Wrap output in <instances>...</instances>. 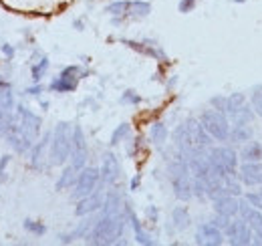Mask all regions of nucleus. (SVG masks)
<instances>
[{
  "label": "nucleus",
  "mask_w": 262,
  "mask_h": 246,
  "mask_svg": "<svg viewBox=\"0 0 262 246\" xmlns=\"http://www.w3.org/2000/svg\"><path fill=\"white\" fill-rule=\"evenodd\" d=\"M173 139H176V146L180 150V154H184L186 157L194 154L204 152L206 148L212 146V135L206 131V127L202 125L200 119H188L186 123H182L176 131H173Z\"/></svg>",
  "instance_id": "f257e3e1"
},
{
  "label": "nucleus",
  "mask_w": 262,
  "mask_h": 246,
  "mask_svg": "<svg viewBox=\"0 0 262 246\" xmlns=\"http://www.w3.org/2000/svg\"><path fill=\"white\" fill-rule=\"evenodd\" d=\"M129 218L123 212H117V214H103L95 222L93 230L89 232L87 236V242L91 244H115L119 242V238L123 236V230H125V222Z\"/></svg>",
  "instance_id": "f03ea898"
},
{
  "label": "nucleus",
  "mask_w": 262,
  "mask_h": 246,
  "mask_svg": "<svg viewBox=\"0 0 262 246\" xmlns=\"http://www.w3.org/2000/svg\"><path fill=\"white\" fill-rule=\"evenodd\" d=\"M169 180H171V188L178 200L188 202L190 198H194V176L190 170V161L184 154H178L171 159Z\"/></svg>",
  "instance_id": "7ed1b4c3"
},
{
  "label": "nucleus",
  "mask_w": 262,
  "mask_h": 246,
  "mask_svg": "<svg viewBox=\"0 0 262 246\" xmlns=\"http://www.w3.org/2000/svg\"><path fill=\"white\" fill-rule=\"evenodd\" d=\"M71 148H73V127L71 123L61 121L51 135V154H49L51 163L63 166L71 157Z\"/></svg>",
  "instance_id": "20e7f679"
},
{
  "label": "nucleus",
  "mask_w": 262,
  "mask_h": 246,
  "mask_svg": "<svg viewBox=\"0 0 262 246\" xmlns=\"http://www.w3.org/2000/svg\"><path fill=\"white\" fill-rule=\"evenodd\" d=\"M200 121L206 127V131L216 139V141H226L230 137V117L224 111H218V109H206L202 111L200 115Z\"/></svg>",
  "instance_id": "39448f33"
},
{
  "label": "nucleus",
  "mask_w": 262,
  "mask_h": 246,
  "mask_svg": "<svg viewBox=\"0 0 262 246\" xmlns=\"http://www.w3.org/2000/svg\"><path fill=\"white\" fill-rule=\"evenodd\" d=\"M208 157H210V163H212L214 172L220 174L222 178H226L228 174L238 176V159H240V155L236 154L232 148H228V146L212 148Z\"/></svg>",
  "instance_id": "423d86ee"
},
{
  "label": "nucleus",
  "mask_w": 262,
  "mask_h": 246,
  "mask_svg": "<svg viewBox=\"0 0 262 246\" xmlns=\"http://www.w3.org/2000/svg\"><path fill=\"white\" fill-rule=\"evenodd\" d=\"M224 234H226V238H228V242L232 246H246L252 244L254 230H252V226L244 218L236 216V218L230 220L228 228L224 230Z\"/></svg>",
  "instance_id": "0eeeda50"
},
{
  "label": "nucleus",
  "mask_w": 262,
  "mask_h": 246,
  "mask_svg": "<svg viewBox=\"0 0 262 246\" xmlns=\"http://www.w3.org/2000/svg\"><path fill=\"white\" fill-rule=\"evenodd\" d=\"M99 180H101V170H97V168H83V170H79V176H77V182H75V190H73V198L81 200V198L93 194L97 190Z\"/></svg>",
  "instance_id": "6e6552de"
},
{
  "label": "nucleus",
  "mask_w": 262,
  "mask_h": 246,
  "mask_svg": "<svg viewBox=\"0 0 262 246\" xmlns=\"http://www.w3.org/2000/svg\"><path fill=\"white\" fill-rule=\"evenodd\" d=\"M12 125L18 127L20 131H25V133H27L31 139H34V141H36V137H38V133H40V117L34 115L29 107H23V105L16 107V115H14Z\"/></svg>",
  "instance_id": "1a4fd4ad"
},
{
  "label": "nucleus",
  "mask_w": 262,
  "mask_h": 246,
  "mask_svg": "<svg viewBox=\"0 0 262 246\" xmlns=\"http://www.w3.org/2000/svg\"><path fill=\"white\" fill-rule=\"evenodd\" d=\"M87 139H85V133L81 129V125H73V148H71V163L77 168V170H83L85 163H87Z\"/></svg>",
  "instance_id": "9d476101"
},
{
  "label": "nucleus",
  "mask_w": 262,
  "mask_h": 246,
  "mask_svg": "<svg viewBox=\"0 0 262 246\" xmlns=\"http://www.w3.org/2000/svg\"><path fill=\"white\" fill-rule=\"evenodd\" d=\"M79 79H81V69L75 67V65H71V67L63 69V73L57 79H53V83H51L49 89L55 93H71L77 89Z\"/></svg>",
  "instance_id": "9b49d317"
},
{
  "label": "nucleus",
  "mask_w": 262,
  "mask_h": 246,
  "mask_svg": "<svg viewBox=\"0 0 262 246\" xmlns=\"http://www.w3.org/2000/svg\"><path fill=\"white\" fill-rule=\"evenodd\" d=\"M196 244L200 246H220L224 244V232L220 228H216L212 222H204L200 224L196 232Z\"/></svg>",
  "instance_id": "f8f14e48"
},
{
  "label": "nucleus",
  "mask_w": 262,
  "mask_h": 246,
  "mask_svg": "<svg viewBox=\"0 0 262 246\" xmlns=\"http://www.w3.org/2000/svg\"><path fill=\"white\" fill-rule=\"evenodd\" d=\"M240 182L248 188L252 186H262V161H242L238 168Z\"/></svg>",
  "instance_id": "ddd939ff"
},
{
  "label": "nucleus",
  "mask_w": 262,
  "mask_h": 246,
  "mask_svg": "<svg viewBox=\"0 0 262 246\" xmlns=\"http://www.w3.org/2000/svg\"><path fill=\"white\" fill-rule=\"evenodd\" d=\"M6 141L12 146V150L14 152H18V154H27V152H31L34 146V139H31L25 131H20L18 127H10V131L6 133Z\"/></svg>",
  "instance_id": "4468645a"
},
{
  "label": "nucleus",
  "mask_w": 262,
  "mask_h": 246,
  "mask_svg": "<svg viewBox=\"0 0 262 246\" xmlns=\"http://www.w3.org/2000/svg\"><path fill=\"white\" fill-rule=\"evenodd\" d=\"M99 208H103V196H101V192L95 190L93 194H89V196L79 200V204L75 208V214L85 218V216H91L93 212H97Z\"/></svg>",
  "instance_id": "2eb2a0df"
},
{
  "label": "nucleus",
  "mask_w": 262,
  "mask_h": 246,
  "mask_svg": "<svg viewBox=\"0 0 262 246\" xmlns=\"http://www.w3.org/2000/svg\"><path fill=\"white\" fill-rule=\"evenodd\" d=\"M119 178V161L113 154L103 155V166H101V182L103 184H115Z\"/></svg>",
  "instance_id": "dca6fc26"
},
{
  "label": "nucleus",
  "mask_w": 262,
  "mask_h": 246,
  "mask_svg": "<svg viewBox=\"0 0 262 246\" xmlns=\"http://www.w3.org/2000/svg\"><path fill=\"white\" fill-rule=\"evenodd\" d=\"M214 212L216 214L228 216V218L240 216V198H236V196H224V198L214 200Z\"/></svg>",
  "instance_id": "f3484780"
},
{
  "label": "nucleus",
  "mask_w": 262,
  "mask_h": 246,
  "mask_svg": "<svg viewBox=\"0 0 262 246\" xmlns=\"http://www.w3.org/2000/svg\"><path fill=\"white\" fill-rule=\"evenodd\" d=\"M47 150H51V133H47L36 146H33V154H31V166L34 170H42L45 168V154Z\"/></svg>",
  "instance_id": "a211bd4d"
},
{
  "label": "nucleus",
  "mask_w": 262,
  "mask_h": 246,
  "mask_svg": "<svg viewBox=\"0 0 262 246\" xmlns=\"http://www.w3.org/2000/svg\"><path fill=\"white\" fill-rule=\"evenodd\" d=\"M240 218H244L252 226V230H256L262 222V210L254 208L246 198H240Z\"/></svg>",
  "instance_id": "6ab92c4d"
},
{
  "label": "nucleus",
  "mask_w": 262,
  "mask_h": 246,
  "mask_svg": "<svg viewBox=\"0 0 262 246\" xmlns=\"http://www.w3.org/2000/svg\"><path fill=\"white\" fill-rule=\"evenodd\" d=\"M230 141L234 144H246L252 139V127L250 123H232L230 127Z\"/></svg>",
  "instance_id": "aec40b11"
},
{
  "label": "nucleus",
  "mask_w": 262,
  "mask_h": 246,
  "mask_svg": "<svg viewBox=\"0 0 262 246\" xmlns=\"http://www.w3.org/2000/svg\"><path fill=\"white\" fill-rule=\"evenodd\" d=\"M125 214H127V218H129L131 226H133V232H135V240L139 242V244L143 246H151L156 244V240H151L145 232H143V228H141V224H139V220H137V216H135V212L131 210V206H125Z\"/></svg>",
  "instance_id": "412c9836"
},
{
  "label": "nucleus",
  "mask_w": 262,
  "mask_h": 246,
  "mask_svg": "<svg viewBox=\"0 0 262 246\" xmlns=\"http://www.w3.org/2000/svg\"><path fill=\"white\" fill-rule=\"evenodd\" d=\"M238 155H240L242 161H262V144L250 139V141L244 144V148L240 150Z\"/></svg>",
  "instance_id": "4be33fe9"
},
{
  "label": "nucleus",
  "mask_w": 262,
  "mask_h": 246,
  "mask_svg": "<svg viewBox=\"0 0 262 246\" xmlns=\"http://www.w3.org/2000/svg\"><path fill=\"white\" fill-rule=\"evenodd\" d=\"M77 176H79V170L71 163L63 170V174L59 176L57 180V190L63 192V190H69V188H75V182H77Z\"/></svg>",
  "instance_id": "5701e85b"
},
{
  "label": "nucleus",
  "mask_w": 262,
  "mask_h": 246,
  "mask_svg": "<svg viewBox=\"0 0 262 246\" xmlns=\"http://www.w3.org/2000/svg\"><path fill=\"white\" fill-rule=\"evenodd\" d=\"M171 222L178 230H186L190 224H192V218H190V212L186 206H176L171 210Z\"/></svg>",
  "instance_id": "b1692460"
},
{
  "label": "nucleus",
  "mask_w": 262,
  "mask_h": 246,
  "mask_svg": "<svg viewBox=\"0 0 262 246\" xmlns=\"http://www.w3.org/2000/svg\"><path fill=\"white\" fill-rule=\"evenodd\" d=\"M254 109H252V105H242V107H238L236 111H232L228 117L232 123H252V119H254Z\"/></svg>",
  "instance_id": "393cba45"
},
{
  "label": "nucleus",
  "mask_w": 262,
  "mask_h": 246,
  "mask_svg": "<svg viewBox=\"0 0 262 246\" xmlns=\"http://www.w3.org/2000/svg\"><path fill=\"white\" fill-rule=\"evenodd\" d=\"M121 212V198L117 192H109L103 200V214H117Z\"/></svg>",
  "instance_id": "a878e982"
},
{
  "label": "nucleus",
  "mask_w": 262,
  "mask_h": 246,
  "mask_svg": "<svg viewBox=\"0 0 262 246\" xmlns=\"http://www.w3.org/2000/svg\"><path fill=\"white\" fill-rule=\"evenodd\" d=\"M151 12V4L149 2H143V0H133L129 2V8H127V14L133 18H143Z\"/></svg>",
  "instance_id": "bb28decb"
},
{
  "label": "nucleus",
  "mask_w": 262,
  "mask_h": 246,
  "mask_svg": "<svg viewBox=\"0 0 262 246\" xmlns=\"http://www.w3.org/2000/svg\"><path fill=\"white\" fill-rule=\"evenodd\" d=\"M149 139H151L156 146L165 144V139H167V127H165L164 123L158 121L151 125V129H149Z\"/></svg>",
  "instance_id": "cd10ccee"
},
{
  "label": "nucleus",
  "mask_w": 262,
  "mask_h": 246,
  "mask_svg": "<svg viewBox=\"0 0 262 246\" xmlns=\"http://www.w3.org/2000/svg\"><path fill=\"white\" fill-rule=\"evenodd\" d=\"M12 121H14V115H12V109H6V107H0V137L10 131L12 127Z\"/></svg>",
  "instance_id": "c85d7f7f"
},
{
  "label": "nucleus",
  "mask_w": 262,
  "mask_h": 246,
  "mask_svg": "<svg viewBox=\"0 0 262 246\" xmlns=\"http://www.w3.org/2000/svg\"><path fill=\"white\" fill-rule=\"evenodd\" d=\"M123 43H125L127 47H131V49L143 53V55H149V57H156V59H165L162 51H158V49H154V47H145L143 43H133V40H123Z\"/></svg>",
  "instance_id": "c756f323"
},
{
  "label": "nucleus",
  "mask_w": 262,
  "mask_h": 246,
  "mask_svg": "<svg viewBox=\"0 0 262 246\" xmlns=\"http://www.w3.org/2000/svg\"><path fill=\"white\" fill-rule=\"evenodd\" d=\"M250 105L254 109V113L262 119V85H256L250 93Z\"/></svg>",
  "instance_id": "7c9ffc66"
},
{
  "label": "nucleus",
  "mask_w": 262,
  "mask_h": 246,
  "mask_svg": "<svg viewBox=\"0 0 262 246\" xmlns=\"http://www.w3.org/2000/svg\"><path fill=\"white\" fill-rule=\"evenodd\" d=\"M127 8H129V0H117V2H111L105 10L113 16H123V14H127Z\"/></svg>",
  "instance_id": "2f4dec72"
},
{
  "label": "nucleus",
  "mask_w": 262,
  "mask_h": 246,
  "mask_svg": "<svg viewBox=\"0 0 262 246\" xmlns=\"http://www.w3.org/2000/svg\"><path fill=\"white\" fill-rule=\"evenodd\" d=\"M246 103V95L244 93H232L228 95V107H226V115H230L232 111H236L238 107H242Z\"/></svg>",
  "instance_id": "473e14b6"
},
{
  "label": "nucleus",
  "mask_w": 262,
  "mask_h": 246,
  "mask_svg": "<svg viewBox=\"0 0 262 246\" xmlns=\"http://www.w3.org/2000/svg\"><path fill=\"white\" fill-rule=\"evenodd\" d=\"M47 69H49V59H47V57H42V59L36 63V65H33V71H31V75H33L34 83H38V81L42 79V75L47 73Z\"/></svg>",
  "instance_id": "72a5a7b5"
},
{
  "label": "nucleus",
  "mask_w": 262,
  "mask_h": 246,
  "mask_svg": "<svg viewBox=\"0 0 262 246\" xmlns=\"http://www.w3.org/2000/svg\"><path fill=\"white\" fill-rule=\"evenodd\" d=\"M129 131H131L129 123H121V125L113 131V135H111V146H117L119 141H123V139L129 135Z\"/></svg>",
  "instance_id": "f704fd0d"
},
{
  "label": "nucleus",
  "mask_w": 262,
  "mask_h": 246,
  "mask_svg": "<svg viewBox=\"0 0 262 246\" xmlns=\"http://www.w3.org/2000/svg\"><path fill=\"white\" fill-rule=\"evenodd\" d=\"M25 230H29L34 236H42L47 232V226L42 222H34V220H25Z\"/></svg>",
  "instance_id": "c9c22d12"
},
{
  "label": "nucleus",
  "mask_w": 262,
  "mask_h": 246,
  "mask_svg": "<svg viewBox=\"0 0 262 246\" xmlns=\"http://www.w3.org/2000/svg\"><path fill=\"white\" fill-rule=\"evenodd\" d=\"M210 105H212L214 109H218V111H224V113H226L228 97H226V95H214V97L210 99Z\"/></svg>",
  "instance_id": "e433bc0d"
},
{
  "label": "nucleus",
  "mask_w": 262,
  "mask_h": 246,
  "mask_svg": "<svg viewBox=\"0 0 262 246\" xmlns=\"http://www.w3.org/2000/svg\"><path fill=\"white\" fill-rule=\"evenodd\" d=\"M244 198L254 206V208H258L262 210V188L260 190H254V192H248V194H244Z\"/></svg>",
  "instance_id": "4c0bfd02"
},
{
  "label": "nucleus",
  "mask_w": 262,
  "mask_h": 246,
  "mask_svg": "<svg viewBox=\"0 0 262 246\" xmlns=\"http://www.w3.org/2000/svg\"><path fill=\"white\" fill-rule=\"evenodd\" d=\"M230 220H232V218H228V216H224V214H216V216H214V218H212V220H210V222H212V224H214L216 228H220V230L224 232V230L228 228Z\"/></svg>",
  "instance_id": "58836bf2"
},
{
  "label": "nucleus",
  "mask_w": 262,
  "mask_h": 246,
  "mask_svg": "<svg viewBox=\"0 0 262 246\" xmlns=\"http://www.w3.org/2000/svg\"><path fill=\"white\" fill-rule=\"evenodd\" d=\"M121 103H131V105H137V103H141V97H139L135 91H125V93H123V97H121Z\"/></svg>",
  "instance_id": "ea45409f"
},
{
  "label": "nucleus",
  "mask_w": 262,
  "mask_h": 246,
  "mask_svg": "<svg viewBox=\"0 0 262 246\" xmlns=\"http://www.w3.org/2000/svg\"><path fill=\"white\" fill-rule=\"evenodd\" d=\"M194 6H196V0H182L178 8H180V12L188 14V12H192V10H194Z\"/></svg>",
  "instance_id": "a19ab883"
},
{
  "label": "nucleus",
  "mask_w": 262,
  "mask_h": 246,
  "mask_svg": "<svg viewBox=\"0 0 262 246\" xmlns=\"http://www.w3.org/2000/svg\"><path fill=\"white\" fill-rule=\"evenodd\" d=\"M8 161H10V155H2L0 157V180H4V168L8 166Z\"/></svg>",
  "instance_id": "79ce46f5"
},
{
  "label": "nucleus",
  "mask_w": 262,
  "mask_h": 246,
  "mask_svg": "<svg viewBox=\"0 0 262 246\" xmlns=\"http://www.w3.org/2000/svg\"><path fill=\"white\" fill-rule=\"evenodd\" d=\"M27 93H29V95H38V93H42V87H40V85H34L31 89H27Z\"/></svg>",
  "instance_id": "37998d69"
},
{
  "label": "nucleus",
  "mask_w": 262,
  "mask_h": 246,
  "mask_svg": "<svg viewBox=\"0 0 262 246\" xmlns=\"http://www.w3.org/2000/svg\"><path fill=\"white\" fill-rule=\"evenodd\" d=\"M252 244L262 246V234H258V232H254V236H252Z\"/></svg>",
  "instance_id": "c03bdc74"
},
{
  "label": "nucleus",
  "mask_w": 262,
  "mask_h": 246,
  "mask_svg": "<svg viewBox=\"0 0 262 246\" xmlns=\"http://www.w3.org/2000/svg\"><path fill=\"white\" fill-rule=\"evenodd\" d=\"M147 216H149V218H154V220H158V210H156L154 206H151V208H147Z\"/></svg>",
  "instance_id": "a18cd8bd"
},
{
  "label": "nucleus",
  "mask_w": 262,
  "mask_h": 246,
  "mask_svg": "<svg viewBox=\"0 0 262 246\" xmlns=\"http://www.w3.org/2000/svg\"><path fill=\"white\" fill-rule=\"evenodd\" d=\"M2 51H4V53H6L8 57H12V55H14V51H12V47H8V45H4V47H2Z\"/></svg>",
  "instance_id": "49530a36"
},
{
  "label": "nucleus",
  "mask_w": 262,
  "mask_h": 246,
  "mask_svg": "<svg viewBox=\"0 0 262 246\" xmlns=\"http://www.w3.org/2000/svg\"><path fill=\"white\" fill-rule=\"evenodd\" d=\"M137 186H139V176H135V178L131 180V190H137Z\"/></svg>",
  "instance_id": "de8ad7c7"
},
{
  "label": "nucleus",
  "mask_w": 262,
  "mask_h": 246,
  "mask_svg": "<svg viewBox=\"0 0 262 246\" xmlns=\"http://www.w3.org/2000/svg\"><path fill=\"white\" fill-rule=\"evenodd\" d=\"M254 232H258V234H262V222H260V224H258V228H256Z\"/></svg>",
  "instance_id": "09e8293b"
},
{
  "label": "nucleus",
  "mask_w": 262,
  "mask_h": 246,
  "mask_svg": "<svg viewBox=\"0 0 262 246\" xmlns=\"http://www.w3.org/2000/svg\"><path fill=\"white\" fill-rule=\"evenodd\" d=\"M234 2H244V0H234Z\"/></svg>",
  "instance_id": "8fccbe9b"
}]
</instances>
